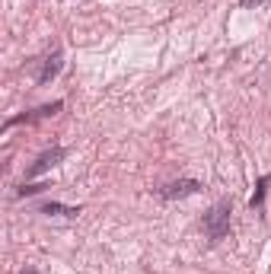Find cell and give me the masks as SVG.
Returning a JSON list of instances; mask_svg holds the SVG:
<instances>
[{
  "mask_svg": "<svg viewBox=\"0 0 271 274\" xmlns=\"http://www.w3.org/2000/svg\"><path fill=\"white\" fill-rule=\"evenodd\" d=\"M204 233L210 242H220L230 233V201H217L214 207L204 214Z\"/></svg>",
  "mask_w": 271,
  "mask_h": 274,
  "instance_id": "cell-1",
  "label": "cell"
},
{
  "mask_svg": "<svg viewBox=\"0 0 271 274\" xmlns=\"http://www.w3.org/2000/svg\"><path fill=\"white\" fill-rule=\"evenodd\" d=\"M198 188H201V182H195V178H179V182H169V185L157 188V195H160V198H166V201H175V198H188V195H195Z\"/></svg>",
  "mask_w": 271,
  "mask_h": 274,
  "instance_id": "cell-2",
  "label": "cell"
},
{
  "mask_svg": "<svg viewBox=\"0 0 271 274\" xmlns=\"http://www.w3.org/2000/svg\"><path fill=\"white\" fill-rule=\"evenodd\" d=\"M64 157H67V150H64V147H51V150H45L42 157H39V160H35V163L29 166V172H26V175H29V178H35V175L48 172L51 166H57V163H61Z\"/></svg>",
  "mask_w": 271,
  "mask_h": 274,
  "instance_id": "cell-3",
  "label": "cell"
},
{
  "mask_svg": "<svg viewBox=\"0 0 271 274\" xmlns=\"http://www.w3.org/2000/svg\"><path fill=\"white\" fill-rule=\"evenodd\" d=\"M64 109V102H51V105H42V109H35V112H26V115H16V118H10L7 128H13V125H22V121H35V118H51Z\"/></svg>",
  "mask_w": 271,
  "mask_h": 274,
  "instance_id": "cell-4",
  "label": "cell"
},
{
  "mask_svg": "<svg viewBox=\"0 0 271 274\" xmlns=\"http://www.w3.org/2000/svg\"><path fill=\"white\" fill-rule=\"evenodd\" d=\"M57 74H61V51H54L51 57H45V67L39 74V83H51Z\"/></svg>",
  "mask_w": 271,
  "mask_h": 274,
  "instance_id": "cell-5",
  "label": "cell"
},
{
  "mask_svg": "<svg viewBox=\"0 0 271 274\" xmlns=\"http://www.w3.org/2000/svg\"><path fill=\"white\" fill-rule=\"evenodd\" d=\"M268 182H271L268 175H262V178H258V182H255V192H252V198H249V207H252V210H255V207H262V201H265V188H268Z\"/></svg>",
  "mask_w": 271,
  "mask_h": 274,
  "instance_id": "cell-6",
  "label": "cell"
},
{
  "mask_svg": "<svg viewBox=\"0 0 271 274\" xmlns=\"http://www.w3.org/2000/svg\"><path fill=\"white\" fill-rule=\"evenodd\" d=\"M45 214H57V217H77L80 207H64V204H57V201H48V204H42Z\"/></svg>",
  "mask_w": 271,
  "mask_h": 274,
  "instance_id": "cell-7",
  "label": "cell"
},
{
  "mask_svg": "<svg viewBox=\"0 0 271 274\" xmlns=\"http://www.w3.org/2000/svg\"><path fill=\"white\" fill-rule=\"evenodd\" d=\"M42 188H48V185H42V182H29V185H22V188H19V195H22V198H26V195H39Z\"/></svg>",
  "mask_w": 271,
  "mask_h": 274,
  "instance_id": "cell-8",
  "label": "cell"
},
{
  "mask_svg": "<svg viewBox=\"0 0 271 274\" xmlns=\"http://www.w3.org/2000/svg\"><path fill=\"white\" fill-rule=\"evenodd\" d=\"M262 4H265V0H243V7H249V10L252 7H262Z\"/></svg>",
  "mask_w": 271,
  "mask_h": 274,
  "instance_id": "cell-9",
  "label": "cell"
},
{
  "mask_svg": "<svg viewBox=\"0 0 271 274\" xmlns=\"http://www.w3.org/2000/svg\"><path fill=\"white\" fill-rule=\"evenodd\" d=\"M22 274H39V271H22Z\"/></svg>",
  "mask_w": 271,
  "mask_h": 274,
  "instance_id": "cell-10",
  "label": "cell"
}]
</instances>
